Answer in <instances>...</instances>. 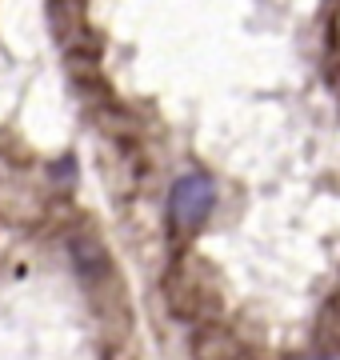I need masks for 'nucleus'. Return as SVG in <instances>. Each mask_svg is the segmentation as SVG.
Returning <instances> with one entry per match:
<instances>
[{"label": "nucleus", "instance_id": "f257e3e1", "mask_svg": "<svg viewBox=\"0 0 340 360\" xmlns=\"http://www.w3.org/2000/svg\"><path fill=\"white\" fill-rule=\"evenodd\" d=\"M212 205H216V188L204 172H188L172 184V196H169V212H172V224L176 229H200L209 220Z\"/></svg>", "mask_w": 340, "mask_h": 360}]
</instances>
